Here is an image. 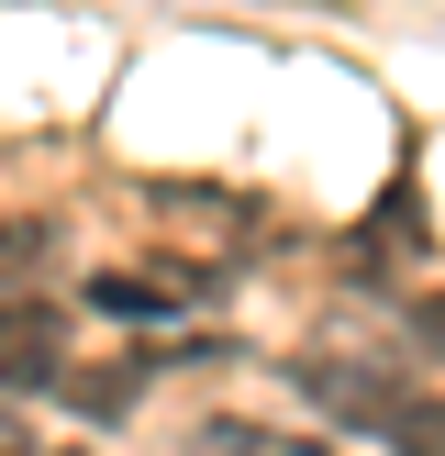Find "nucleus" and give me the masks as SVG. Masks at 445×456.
<instances>
[{"mask_svg":"<svg viewBox=\"0 0 445 456\" xmlns=\"http://www.w3.org/2000/svg\"><path fill=\"white\" fill-rule=\"evenodd\" d=\"M423 334H434V346H445V289H434V301H423Z\"/></svg>","mask_w":445,"mask_h":456,"instance_id":"5","label":"nucleus"},{"mask_svg":"<svg viewBox=\"0 0 445 456\" xmlns=\"http://www.w3.org/2000/svg\"><path fill=\"white\" fill-rule=\"evenodd\" d=\"M0 456H34V435H22V412H0Z\"/></svg>","mask_w":445,"mask_h":456,"instance_id":"4","label":"nucleus"},{"mask_svg":"<svg viewBox=\"0 0 445 456\" xmlns=\"http://www.w3.org/2000/svg\"><path fill=\"white\" fill-rule=\"evenodd\" d=\"M390 445H400V456H445V401H412Z\"/></svg>","mask_w":445,"mask_h":456,"instance_id":"3","label":"nucleus"},{"mask_svg":"<svg viewBox=\"0 0 445 456\" xmlns=\"http://www.w3.org/2000/svg\"><path fill=\"white\" fill-rule=\"evenodd\" d=\"M89 301H101V312H167L178 279H89Z\"/></svg>","mask_w":445,"mask_h":456,"instance_id":"2","label":"nucleus"},{"mask_svg":"<svg viewBox=\"0 0 445 456\" xmlns=\"http://www.w3.org/2000/svg\"><path fill=\"white\" fill-rule=\"evenodd\" d=\"M190 456H323L312 435H279V423H245V412H222V423H200Z\"/></svg>","mask_w":445,"mask_h":456,"instance_id":"1","label":"nucleus"}]
</instances>
